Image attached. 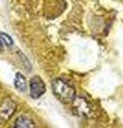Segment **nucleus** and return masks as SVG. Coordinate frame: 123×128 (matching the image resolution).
Segmentation results:
<instances>
[{"mask_svg": "<svg viewBox=\"0 0 123 128\" xmlns=\"http://www.w3.org/2000/svg\"><path fill=\"white\" fill-rule=\"evenodd\" d=\"M15 128H31L35 127L34 122L27 115H21L14 123Z\"/></svg>", "mask_w": 123, "mask_h": 128, "instance_id": "39448f33", "label": "nucleus"}, {"mask_svg": "<svg viewBox=\"0 0 123 128\" xmlns=\"http://www.w3.org/2000/svg\"><path fill=\"white\" fill-rule=\"evenodd\" d=\"M14 86L18 91L25 92L27 90V80L25 78V76L21 73H16L15 79H14Z\"/></svg>", "mask_w": 123, "mask_h": 128, "instance_id": "423d86ee", "label": "nucleus"}, {"mask_svg": "<svg viewBox=\"0 0 123 128\" xmlns=\"http://www.w3.org/2000/svg\"><path fill=\"white\" fill-rule=\"evenodd\" d=\"M3 48H5V45H3V43L0 41V51H2V50H3Z\"/></svg>", "mask_w": 123, "mask_h": 128, "instance_id": "6e6552de", "label": "nucleus"}, {"mask_svg": "<svg viewBox=\"0 0 123 128\" xmlns=\"http://www.w3.org/2000/svg\"><path fill=\"white\" fill-rule=\"evenodd\" d=\"M46 92V86L42 78L34 76L30 79V96L34 99L40 98Z\"/></svg>", "mask_w": 123, "mask_h": 128, "instance_id": "f03ea898", "label": "nucleus"}, {"mask_svg": "<svg viewBox=\"0 0 123 128\" xmlns=\"http://www.w3.org/2000/svg\"><path fill=\"white\" fill-rule=\"evenodd\" d=\"M73 102H74V108L77 113L79 114V116H85V115L89 114L90 105L84 97H78L76 100L74 99Z\"/></svg>", "mask_w": 123, "mask_h": 128, "instance_id": "20e7f679", "label": "nucleus"}, {"mask_svg": "<svg viewBox=\"0 0 123 128\" xmlns=\"http://www.w3.org/2000/svg\"><path fill=\"white\" fill-rule=\"evenodd\" d=\"M16 111V102L11 98H5L0 104V120L8 121Z\"/></svg>", "mask_w": 123, "mask_h": 128, "instance_id": "7ed1b4c3", "label": "nucleus"}, {"mask_svg": "<svg viewBox=\"0 0 123 128\" xmlns=\"http://www.w3.org/2000/svg\"><path fill=\"white\" fill-rule=\"evenodd\" d=\"M53 92L59 100L65 104L72 102L76 96L74 86L61 78H57L53 81Z\"/></svg>", "mask_w": 123, "mask_h": 128, "instance_id": "f257e3e1", "label": "nucleus"}, {"mask_svg": "<svg viewBox=\"0 0 123 128\" xmlns=\"http://www.w3.org/2000/svg\"><path fill=\"white\" fill-rule=\"evenodd\" d=\"M0 41L3 43V45L8 47H11L13 45V40L11 38L10 35H8L6 33H1V32H0Z\"/></svg>", "mask_w": 123, "mask_h": 128, "instance_id": "0eeeda50", "label": "nucleus"}]
</instances>
